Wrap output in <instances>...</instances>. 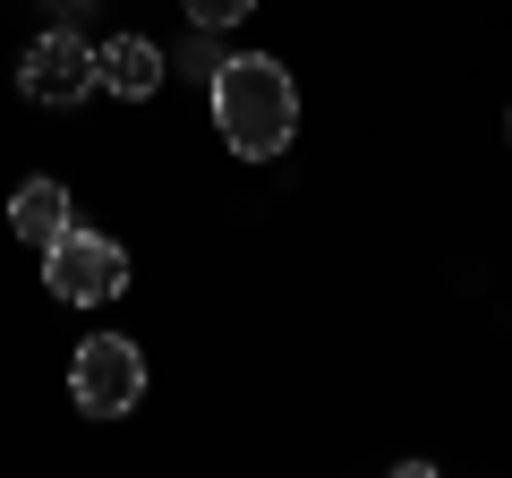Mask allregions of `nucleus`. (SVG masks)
Listing matches in <instances>:
<instances>
[{"label":"nucleus","mask_w":512,"mask_h":478,"mask_svg":"<svg viewBox=\"0 0 512 478\" xmlns=\"http://www.w3.org/2000/svg\"><path fill=\"white\" fill-rule=\"evenodd\" d=\"M214 129L231 154H282L299 129V94H291V69L265 52H239L214 69Z\"/></svg>","instance_id":"1"},{"label":"nucleus","mask_w":512,"mask_h":478,"mask_svg":"<svg viewBox=\"0 0 512 478\" xmlns=\"http://www.w3.org/2000/svg\"><path fill=\"white\" fill-rule=\"evenodd\" d=\"M69 393H77V410H94V419L137 410V393H146V359H137V342H120V333H86L77 359H69Z\"/></svg>","instance_id":"2"},{"label":"nucleus","mask_w":512,"mask_h":478,"mask_svg":"<svg viewBox=\"0 0 512 478\" xmlns=\"http://www.w3.org/2000/svg\"><path fill=\"white\" fill-rule=\"evenodd\" d=\"M43 282H52V299H69V308H94V299H111L128 282V257H120V239L69 222V231L43 248Z\"/></svg>","instance_id":"3"},{"label":"nucleus","mask_w":512,"mask_h":478,"mask_svg":"<svg viewBox=\"0 0 512 478\" xmlns=\"http://www.w3.org/2000/svg\"><path fill=\"white\" fill-rule=\"evenodd\" d=\"M18 86H26V103H52V111L86 103V94H94V43H86V35H69V26L35 35V43H26Z\"/></svg>","instance_id":"4"},{"label":"nucleus","mask_w":512,"mask_h":478,"mask_svg":"<svg viewBox=\"0 0 512 478\" xmlns=\"http://www.w3.org/2000/svg\"><path fill=\"white\" fill-rule=\"evenodd\" d=\"M94 86L128 94V103H146V94L163 86V52H154L146 35H111V43H94Z\"/></svg>","instance_id":"5"},{"label":"nucleus","mask_w":512,"mask_h":478,"mask_svg":"<svg viewBox=\"0 0 512 478\" xmlns=\"http://www.w3.org/2000/svg\"><path fill=\"white\" fill-rule=\"evenodd\" d=\"M9 231L35 239V248H52V239L69 231V188L60 180H26L18 197H9Z\"/></svg>","instance_id":"6"},{"label":"nucleus","mask_w":512,"mask_h":478,"mask_svg":"<svg viewBox=\"0 0 512 478\" xmlns=\"http://www.w3.org/2000/svg\"><path fill=\"white\" fill-rule=\"evenodd\" d=\"M248 9H256V0H188V18H197V26H214V35H222V26H239Z\"/></svg>","instance_id":"7"},{"label":"nucleus","mask_w":512,"mask_h":478,"mask_svg":"<svg viewBox=\"0 0 512 478\" xmlns=\"http://www.w3.org/2000/svg\"><path fill=\"white\" fill-rule=\"evenodd\" d=\"M393 478H436V470H427V461H402V470H393Z\"/></svg>","instance_id":"8"}]
</instances>
